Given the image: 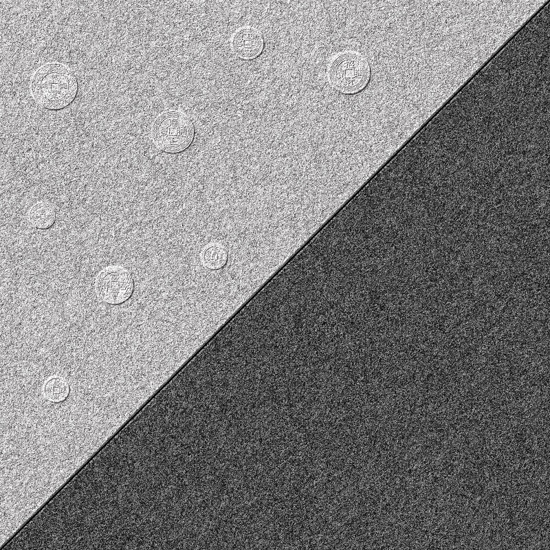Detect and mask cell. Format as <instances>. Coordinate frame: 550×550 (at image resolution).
<instances>
[{"label": "cell", "mask_w": 550, "mask_h": 550, "mask_svg": "<svg viewBox=\"0 0 550 550\" xmlns=\"http://www.w3.org/2000/svg\"><path fill=\"white\" fill-rule=\"evenodd\" d=\"M200 260L204 267L212 270H219L227 263V250L221 244L208 243L202 250Z\"/></svg>", "instance_id": "obj_7"}, {"label": "cell", "mask_w": 550, "mask_h": 550, "mask_svg": "<svg viewBox=\"0 0 550 550\" xmlns=\"http://www.w3.org/2000/svg\"><path fill=\"white\" fill-rule=\"evenodd\" d=\"M45 397L52 402L64 401L69 395V385L68 382L60 376H52L48 378L43 388Z\"/></svg>", "instance_id": "obj_8"}, {"label": "cell", "mask_w": 550, "mask_h": 550, "mask_svg": "<svg viewBox=\"0 0 550 550\" xmlns=\"http://www.w3.org/2000/svg\"><path fill=\"white\" fill-rule=\"evenodd\" d=\"M78 81L65 65L50 63L41 66L33 74L31 91L35 101L50 111L68 107L78 93Z\"/></svg>", "instance_id": "obj_1"}, {"label": "cell", "mask_w": 550, "mask_h": 550, "mask_svg": "<svg viewBox=\"0 0 550 550\" xmlns=\"http://www.w3.org/2000/svg\"><path fill=\"white\" fill-rule=\"evenodd\" d=\"M30 223L38 230H47L55 223L56 212L54 206L47 200L34 203L27 212Z\"/></svg>", "instance_id": "obj_6"}, {"label": "cell", "mask_w": 550, "mask_h": 550, "mask_svg": "<svg viewBox=\"0 0 550 550\" xmlns=\"http://www.w3.org/2000/svg\"><path fill=\"white\" fill-rule=\"evenodd\" d=\"M94 288L97 296L104 302L120 305L131 296L134 282L129 270L120 265H111L98 272Z\"/></svg>", "instance_id": "obj_4"}, {"label": "cell", "mask_w": 550, "mask_h": 550, "mask_svg": "<svg viewBox=\"0 0 550 550\" xmlns=\"http://www.w3.org/2000/svg\"><path fill=\"white\" fill-rule=\"evenodd\" d=\"M231 44L236 56L244 60H251L262 53L264 38L261 32L257 28L243 25L234 31Z\"/></svg>", "instance_id": "obj_5"}, {"label": "cell", "mask_w": 550, "mask_h": 550, "mask_svg": "<svg viewBox=\"0 0 550 550\" xmlns=\"http://www.w3.org/2000/svg\"><path fill=\"white\" fill-rule=\"evenodd\" d=\"M195 135L194 125L186 113L179 110H168L155 119L152 128V139L160 150L177 153L186 149Z\"/></svg>", "instance_id": "obj_3"}, {"label": "cell", "mask_w": 550, "mask_h": 550, "mask_svg": "<svg viewBox=\"0 0 550 550\" xmlns=\"http://www.w3.org/2000/svg\"><path fill=\"white\" fill-rule=\"evenodd\" d=\"M328 80L337 91L354 94L363 90L371 77V68L361 54L346 51L335 56L327 68Z\"/></svg>", "instance_id": "obj_2"}]
</instances>
